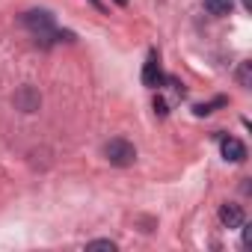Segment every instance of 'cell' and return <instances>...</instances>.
<instances>
[{
    "label": "cell",
    "instance_id": "12",
    "mask_svg": "<svg viewBox=\"0 0 252 252\" xmlns=\"http://www.w3.org/2000/svg\"><path fill=\"white\" fill-rule=\"evenodd\" d=\"M243 6H246V9H252V0H243Z\"/></svg>",
    "mask_w": 252,
    "mask_h": 252
},
{
    "label": "cell",
    "instance_id": "8",
    "mask_svg": "<svg viewBox=\"0 0 252 252\" xmlns=\"http://www.w3.org/2000/svg\"><path fill=\"white\" fill-rule=\"evenodd\" d=\"M222 104H225V98H217V101H211V104H196L193 113H196V116H208V113H214V107H222Z\"/></svg>",
    "mask_w": 252,
    "mask_h": 252
},
{
    "label": "cell",
    "instance_id": "7",
    "mask_svg": "<svg viewBox=\"0 0 252 252\" xmlns=\"http://www.w3.org/2000/svg\"><path fill=\"white\" fill-rule=\"evenodd\" d=\"M202 6H205V12L214 15V18H225V15H231V9H234L231 0H202Z\"/></svg>",
    "mask_w": 252,
    "mask_h": 252
},
{
    "label": "cell",
    "instance_id": "11",
    "mask_svg": "<svg viewBox=\"0 0 252 252\" xmlns=\"http://www.w3.org/2000/svg\"><path fill=\"white\" fill-rule=\"evenodd\" d=\"M89 3H92L95 9H101V12H104V3H101V0H89Z\"/></svg>",
    "mask_w": 252,
    "mask_h": 252
},
{
    "label": "cell",
    "instance_id": "1",
    "mask_svg": "<svg viewBox=\"0 0 252 252\" xmlns=\"http://www.w3.org/2000/svg\"><path fill=\"white\" fill-rule=\"evenodd\" d=\"M21 21H24V27L36 36V42H39L42 48H51L54 42H74V33L57 30L54 15H51L48 9H30V12H24Z\"/></svg>",
    "mask_w": 252,
    "mask_h": 252
},
{
    "label": "cell",
    "instance_id": "4",
    "mask_svg": "<svg viewBox=\"0 0 252 252\" xmlns=\"http://www.w3.org/2000/svg\"><path fill=\"white\" fill-rule=\"evenodd\" d=\"M220 152L225 160L231 163H243L246 160V146L237 140V137H220Z\"/></svg>",
    "mask_w": 252,
    "mask_h": 252
},
{
    "label": "cell",
    "instance_id": "3",
    "mask_svg": "<svg viewBox=\"0 0 252 252\" xmlns=\"http://www.w3.org/2000/svg\"><path fill=\"white\" fill-rule=\"evenodd\" d=\"M163 80H166V74H163V68H160L158 54L152 51L149 60H146V65H143V83H146L149 89H163Z\"/></svg>",
    "mask_w": 252,
    "mask_h": 252
},
{
    "label": "cell",
    "instance_id": "9",
    "mask_svg": "<svg viewBox=\"0 0 252 252\" xmlns=\"http://www.w3.org/2000/svg\"><path fill=\"white\" fill-rule=\"evenodd\" d=\"M237 80H240V86H249V63H243V65H240Z\"/></svg>",
    "mask_w": 252,
    "mask_h": 252
},
{
    "label": "cell",
    "instance_id": "6",
    "mask_svg": "<svg viewBox=\"0 0 252 252\" xmlns=\"http://www.w3.org/2000/svg\"><path fill=\"white\" fill-rule=\"evenodd\" d=\"M220 222H222L225 228H243V222H246V214H243V208H240V205H231V202H225V205L220 208Z\"/></svg>",
    "mask_w": 252,
    "mask_h": 252
},
{
    "label": "cell",
    "instance_id": "2",
    "mask_svg": "<svg viewBox=\"0 0 252 252\" xmlns=\"http://www.w3.org/2000/svg\"><path fill=\"white\" fill-rule=\"evenodd\" d=\"M104 158L113 163V166H131L137 160V146L125 137H113L107 146H104Z\"/></svg>",
    "mask_w": 252,
    "mask_h": 252
},
{
    "label": "cell",
    "instance_id": "13",
    "mask_svg": "<svg viewBox=\"0 0 252 252\" xmlns=\"http://www.w3.org/2000/svg\"><path fill=\"white\" fill-rule=\"evenodd\" d=\"M116 3H119V6H128V0H116Z\"/></svg>",
    "mask_w": 252,
    "mask_h": 252
},
{
    "label": "cell",
    "instance_id": "10",
    "mask_svg": "<svg viewBox=\"0 0 252 252\" xmlns=\"http://www.w3.org/2000/svg\"><path fill=\"white\" fill-rule=\"evenodd\" d=\"M89 249H110V252H113V249H116V243H113V240H92V243H89Z\"/></svg>",
    "mask_w": 252,
    "mask_h": 252
},
{
    "label": "cell",
    "instance_id": "5",
    "mask_svg": "<svg viewBox=\"0 0 252 252\" xmlns=\"http://www.w3.org/2000/svg\"><path fill=\"white\" fill-rule=\"evenodd\" d=\"M39 104H42V95H39L33 86H21V89L15 92V107H18V110H24V113H36Z\"/></svg>",
    "mask_w": 252,
    "mask_h": 252
}]
</instances>
